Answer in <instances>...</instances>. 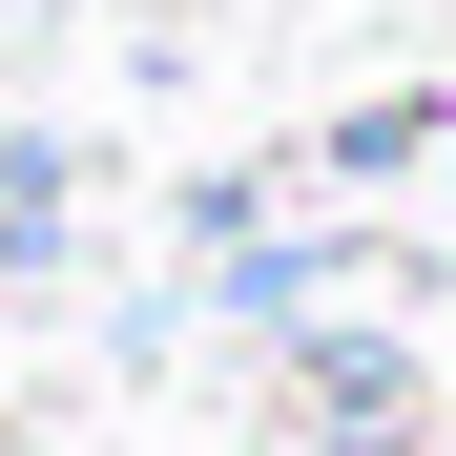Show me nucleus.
<instances>
[{
	"mask_svg": "<svg viewBox=\"0 0 456 456\" xmlns=\"http://www.w3.org/2000/svg\"><path fill=\"white\" fill-rule=\"evenodd\" d=\"M290 395H312V456H415V353L395 332H290Z\"/></svg>",
	"mask_w": 456,
	"mask_h": 456,
	"instance_id": "nucleus-1",
	"label": "nucleus"
},
{
	"mask_svg": "<svg viewBox=\"0 0 456 456\" xmlns=\"http://www.w3.org/2000/svg\"><path fill=\"white\" fill-rule=\"evenodd\" d=\"M436 125H456V104H436V84H395V104H353V125H312V167H332V187H373V167H415Z\"/></svg>",
	"mask_w": 456,
	"mask_h": 456,
	"instance_id": "nucleus-2",
	"label": "nucleus"
}]
</instances>
